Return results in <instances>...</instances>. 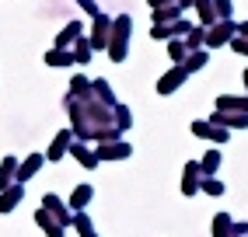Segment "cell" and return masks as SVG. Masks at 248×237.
Listing matches in <instances>:
<instances>
[{
  "instance_id": "6da1fadb",
  "label": "cell",
  "mask_w": 248,
  "mask_h": 237,
  "mask_svg": "<svg viewBox=\"0 0 248 237\" xmlns=\"http://www.w3.org/2000/svg\"><path fill=\"white\" fill-rule=\"evenodd\" d=\"M91 195V189H77V195H74V206H84V199Z\"/></svg>"
}]
</instances>
